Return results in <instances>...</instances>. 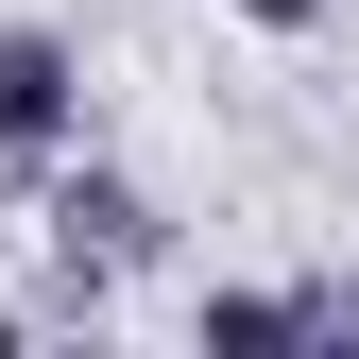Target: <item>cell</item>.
<instances>
[{
    "label": "cell",
    "instance_id": "obj_1",
    "mask_svg": "<svg viewBox=\"0 0 359 359\" xmlns=\"http://www.w3.org/2000/svg\"><path fill=\"white\" fill-rule=\"evenodd\" d=\"M86 137V52L52 18H0V171H52Z\"/></svg>",
    "mask_w": 359,
    "mask_h": 359
},
{
    "label": "cell",
    "instance_id": "obj_2",
    "mask_svg": "<svg viewBox=\"0 0 359 359\" xmlns=\"http://www.w3.org/2000/svg\"><path fill=\"white\" fill-rule=\"evenodd\" d=\"M52 240H69V257H103V274H120V257L154 240V205H137V189H103V171H69V189H52Z\"/></svg>",
    "mask_w": 359,
    "mask_h": 359
},
{
    "label": "cell",
    "instance_id": "obj_3",
    "mask_svg": "<svg viewBox=\"0 0 359 359\" xmlns=\"http://www.w3.org/2000/svg\"><path fill=\"white\" fill-rule=\"evenodd\" d=\"M240 18H257V34H325V0H240Z\"/></svg>",
    "mask_w": 359,
    "mask_h": 359
},
{
    "label": "cell",
    "instance_id": "obj_4",
    "mask_svg": "<svg viewBox=\"0 0 359 359\" xmlns=\"http://www.w3.org/2000/svg\"><path fill=\"white\" fill-rule=\"evenodd\" d=\"M0 342H18V291H0Z\"/></svg>",
    "mask_w": 359,
    "mask_h": 359
}]
</instances>
